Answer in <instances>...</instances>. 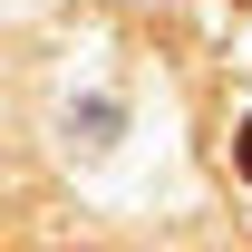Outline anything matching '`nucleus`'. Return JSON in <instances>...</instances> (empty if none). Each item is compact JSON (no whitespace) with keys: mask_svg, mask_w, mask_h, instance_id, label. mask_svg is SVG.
<instances>
[{"mask_svg":"<svg viewBox=\"0 0 252 252\" xmlns=\"http://www.w3.org/2000/svg\"><path fill=\"white\" fill-rule=\"evenodd\" d=\"M233 156H243V175H252V117H243V136H233Z\"/></svg>","mask_w":252,"mask_h":252,"instance_id":"1","label":"nucleus"}]
</instances>
